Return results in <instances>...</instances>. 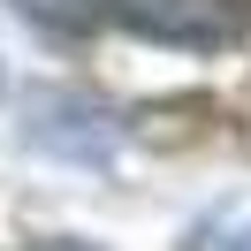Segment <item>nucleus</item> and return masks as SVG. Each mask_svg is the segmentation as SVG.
Instances as JSON below:
<instances>
[{
    "mask_svg": "<svg viewBox=\"0 0 251 251\" xmlns=\"http://www.w3.org/2000/svg\"><path fill=\"white\" fill-rule=\"evenodd\" d=\"M114 16L168 46H228L251 23V0H114Z\"/></svg>",
    "mask_w": 251,
    "mask_h": 251,
    "instance_id": "1",
    "label": "nucleus"
},
{
    "mask_svg": "<svg viewBox=\"0 0 251 251\" xmlns=\"http://www.w3.org/2000/svg\"><path fill=\"white\" fill-rule=\"evenodd\" d=\"M31 251H99V244H76V236H53V244H31Z\"/></svg>",
    "mask_w": 251,
    "mask_h": 251,
    "instance_id": "3",
    "label": "nucleus"
},
{
    "mask_svg": "<svg viewBox=\"0 0 251 251\" xmlns=\"http://www.w3.org/2000/svg\"><path fill=\"white\" fill-rule=\"evenodd\" d=\"M8 8L23 23H38V31H61V38H84L114 16V0H8Z\"/></svg>",
    "mask_w": 251,
    "mask_h": 251,
    "instance_id": "2",
    "label": "nucleus"
}]
</instances>
